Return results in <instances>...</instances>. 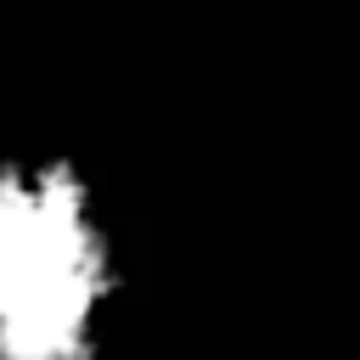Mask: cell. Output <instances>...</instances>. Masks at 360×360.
<instances>
[{"label":"cell","mask_w":360,"mask_h":360,"mask_svg":"<svg viewBox=\"0 0 360 360\" xmlns=\"http://www.w3.org/2000/svg\"><path fill=\"white\" fill-rule=\"evenodd\" d=\"M124 259L73 158H0V360H101Z\"/></svg>","instance_id":"cell-1"}]
</instances>
